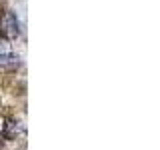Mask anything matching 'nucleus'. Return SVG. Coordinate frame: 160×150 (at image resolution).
Listing matches in <instances>:
<instances>
[{"label":"nucleus","instance_id":"3","mask_svg":"<svg viewBox=\"0 0 160 150\" xmlns=\"http://www.w3.org/2000/svg\"><path fill=\"white\" fill-rule=\"evenodd\" d=\"M10 52V48H8V42L4 38H0V56H2V54H8Z\"/></svg>","mask_w":160,"mask_h":150},{"label":"nucleus","instance_id":"2","mask_svg":"<svg viewBox=\"0 0 160 150\" xmlns=\"http://www.w3.org/2000/svg\"><path fill=\"white\" fill-rule=\"evenodd\" d=\"M20 66V60L16 54L8 52V54H2L0 56V72H14Z\"/></svg>","mask_w":160,"mask_h":150},{"label":"nucleus","instance_id":"1","mask_svg":"<svg viewBox=\"0 0 160 150\" xmlns=\"http://www.w3.org/2000/svg\"><path fill=\"white\" fill-rule=\"evenodd\" d=\"M0 34L4 40H14L20 34V24L14 12H4V16L0 18Z\"/></svg>","mask_w":160,"mask_h":150}]
</instances>
